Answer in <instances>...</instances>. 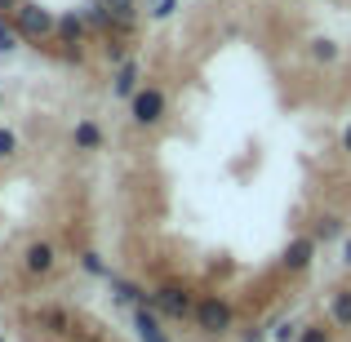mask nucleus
I'll list each match as a JSON object with an SVG mask.
<instances>
[{
  "mask_svg": "<svg viewBox=\"0 0 351 342\" xmlns=\"http://www.w3.org/2000/svg\"><path fill=\"white\" fill-rule=\"evenodd\" d=\"M165 112H169V98H165V89H160V85H143V89L134 94V103H129V120H134L138 129L160 125Z\"/></svg>",
  "mask_w": 351,
  "mask_h": 342,
  "instance_id": "nucleus-4",
  "label": "nucleus"
},
{
  "mask_svg": "<svg viewBox=\"0 0 351 342\" xmlns=\"http://www.w3.org/2000/svg\"><path fill=\"white\" fill-rule=\"evenodd\" d=\"M0 342H5V334H0Z\"/></svg>",
  "mask_w": 351,
  "mask_h": 342,
  "instance_id": "nucleus-29",
  "label": "nucleus"
},
{
  "mask_svg": "<svg viewBox=\"0 0 351 342\" xmlns=\"http://www.w3.org/2000/svg\"><path fill=\"white\" fill-rule=\"evenodd\" d=\"M107 9H112V18H120V23H134L138 18V0H107Z\"/></svg>",
  "mask_w": 351,
  "mask_h": 342,
  "instance_id": "nucleus-20",
  "label": "nucleus"
},
{
  "mask_svg": "<svg viewBox=\"0 0 351 342\" xmlns=\"http://www.w3.org/2000/svg\"><path fill=\"white\" fill-rule=\"evenodd\" d=\"M343 267H351V240L343 245Z\"/></svg>",
  "mask_w": 351,
  "mask_h": 342,
  "instance_id": "nucleus-28",
  "label": "nucleus"
},
{
  "mask_svg": "<svg viewBox=\"0 0 351 342\" xmlns=\"http://www.w3.org/2000/svg\"><path fill=\"white\" fill-rule=\"evenodd\" d=\"M232 325H236V311H232V302H227V298H218V293H205V298L196 302V329H200L205 338L232 334Z\"/></svg>",
  "mask_w": 351,
  "mask_h": 342,
  "instance_id": "nucleus-2",
  "label": "nucleus"
},
{
  "mask_svg": "<svg viewBox=\"0 0 351 342\" xmlns=\"http://www.w3.org/2000/svg\"><path fill=\"white\" fill-rule=\"evenodd\" d=\"M298 342H334V338H329L325 325H302V338Z\"/></svg>",
  "mask_w": 351,
  "mask_h": 342,
  "instance_id": "nucleus-24",
  "label": "nucleus"
},
{
  "mask_svg": "<svg viewBox=\"0 0 351 342\" xmlns=\"http://www.w3.org/2000/svg\"><path fill=\"white\" fill-rule=\"evenodd\" d=\"M178 14V0H152V18L156 23H165V18Z\"/></svg>",
  "mask_w": 351,
  "mask_h": 342,
  "instance_id": "nucleus-23",
  "label": "nucleus"
},
{
  "mask_svg": "<svg viewBox=\"0 0 351 342\" xmlns=\"http://www.w3.org/2000/svg\"><path fill=\"white\" fill-rule=\"evenodd\" d=\"M80 14H85V23L94 27V32H107L112 36V9H107V0H85V5H80Z\"/></svg>",
  "mask_w": 351,
  "mask_h": 342,
  "instance_id": "nucleus-14",
  "label": "nucleus"
},
{
  "mask_svg": "<svg viewBox=\"0 0 351 342\" xmlns=\"http://www.w3.org/2000/svg\"><path fill=\"white\" fill-rule=\"evenodd\" d=\"M343 151H347V156H351V125H347V129H343Z\"/></svg>",
  "mask_w": 351,
  "mask_h": 342,
  "instance_id": "nucleus-27",
  "label": "nucleus"
},
{
  "mask_svg": "<svg viewBox=\"0 0 351 342\" xmlns=\"http://www.w3.org/2000/svg\"><path fill=\"white\" fill-rule=\"evenodd\" d=\"M143 89V67H138V58H129L125 67L112 71V94L125 98V103H134V94Z\"/></svg>",
  "mask_w": 351,
  "mask_h": 342,
  "instance_id": "nucleus-7",
  "label": "nucleus"
},
{
  "mask_svg": "<svg viewBox=\"0 0 351 342\" xmlns=\"http://www.w3.org/2000/svg\"><path fill=\"white\" fill-rule=\"evenodd\" d=\"M18 40H23V36H18L14 18H5V14H0V53H14V49H18Z\"/></svg>",
  "mask_w": 351,
  "mask_h": 342,
  "instance_id": "nucleus-19",
  "label": "nucleus"
},
{
  "mask_svg": "<svg viewBox=\"0 0 351 342\" xmlns=\"http://www.w3.org/2000/svg\"><path fill=\"white\" fill-rule=\"evenodd\" d=\"M311 58L316 62H338L343 58V45L329 40V36H316V40H311Z\"/></svg>",
  "mask_w": 351,
  "mask_h": 342,
  "instance_id": "nucleus-15",
  "label": "nucleus"
},
{
  "mask_svg": "<svg viewBox=\"0 0 351 342\" xmlns=\"http://www.w3.org/2000/svg\"><path fill=\"white\" fill-rule=\"evenodd\" d=\"M9 18H14V27H18V36H23V40H45V36L58 32V18H53L45 5H36V0H23V5H18Z\"/></svg>",
  "mask_w": 351,
  "mask_h": 342,
  "instance_id": "nucleus-3",
  "label": "nucleus"
},
{
  "mask_svg": "<svg viewBox=\"0 0 351 342\" xmlns=\"http://www.w3.org/2000/svg\"><path fill=\"white\" fill-rule=\"evenodd\" d=\"M18 5H23V0H0V14H14Z\"/></svg>",
  "mask_w": 351,
  "mask_h": 342,
  "instance_id": "nucleus-26",
  "label": "nucleus"
},
{
  "mask_svg": "<svg viewBox=\"0 0 351 342\" xmlns=\"http://www.w3.org/2000/svg\"><path fill=\"white\" fill-rule=\"evenodd\" d=\"M103 58L112 62V71H116V67H125V62H129V45L120 40V36H107V45H103Z\"/></svg>",
  "mask_w": 351,
  "mask_h": 342,
  "instance_id": "nucleus-16",
  "label": "nucleus"
},
{
  "mask_svg": "<svg viewBox=\"0 0 351 342\" xmlns=\"http://www.w3.org/2000/svg\"><path fill=\"white\" fill-rule=\"evenodd\" d=\"M134 329H138V342H173L169 334H165V325H160V316H156L152 307H134Z\"/></svg>",
  "mask_w": 351,
  "mask_h": 342,
  "instance_id": "nucleus-8",
  "label": "nucleus"
},
{
  "mask_svg": "<svg viewBox=\"0 0 351 342\" xmlns=\"http://www.w3.org/2000/svg\"><path fill=\"white\" fill-rule=\"evenodd\" d=\"M103 143H107V134H103V125L98 120H76V129H71V147L76 151H103Z\"/></svg>",
  "mask_w": 351,
  "mask_h": 342,
  "instance_id": "nucleus-10",
  "label": "nucleus"
},
{
  "mask_svg": "<svg viewBox=\"0 0 351 342\" xmlns=\"http://www.w3.org/2000/svg\"><path fill=\"white\" fill-rule=\"evenodd\" d=\"M329 329H351V284L329 293Z\"/></svg>",
  "mask_w": 351,
  "mask_h": 342,
  "instance_id": "nucleus-11",
  "label": "nucleus"
},
{
  "mask_svg": "<svg viewBox=\"0 0 351 342\" xmlns=\"http://www.w3.org/2000/svg\"><path fill=\"white\" fill-rule=\"evenodd\" d=\"M53 36H58V45H67V49L80 53V40L89 36L85 14H80V9H76V14H62V18H58V32H53Z\"/></svg>",
  "mask_w": 351,
  "mask_h": 342,
  "instance_id": "nucleus-9",
  "label": "nucleus"
},
{
  "mask_svg": "<svg viewBox=\"0 0 351 342\" xmlns=\"http://www.w3.org/2000/svg\"><path fill=\"white\" fill-rule=\"evenodd\" d=\"M107 284H112V293H116V302H129V307H143V302L147 298H152V293H147V289H138V284L134 280H125V276H107Z\"/></svg>",
  "mask_w": 351,
  "mask_h": 342,
  "instance_id": "nucleus-12",
  "label": "nucleus"
},
{
  "mask_svg": "<svg viewBox=\"0 0 351 342\" xmlns=\"http://www.w3.org/2000/svg\"><path fill=\"white\" fill-rule=\"evenodd\" d=\"M298 338H302V325H293V320H280L271 329V342H298Z\"/></svg>",
  "mask_w": 351,
  "mask_h": 342,
  "instance_id": "nucleus-21",
  "label": "nucleus"
},
{
  "mask_svg": "<svg viewBox=\"0 0 351 342\" xmlns=\"http://www.w3.org/2000/svg\"><path fill=\"white\" fill-rule=\"evenodd\" d=\"M245 342H271V334H263V329H245Z\"/></svg>",
  "mask_w": 351,
  "mask_h": 342,
  "instance_id": "nucleus-25",
  "label": "nucleus"
},
{
  "mask_svg": "<svg viewBox=\"0 0 351 342\" xmlns=\"http://www.w3.org/2000/svg\"><path fill=\"white\" fill-rule=\"evenodd\" d=\"M316 249H320V240H316V236H298V240H289V245H285V254H280V267H285L289 276L307 271V267L316 262Z\"/></svg>",
  "mask_w": 351,
  "mask_h": 342,
  "instance_id": "nucleus-5",
  "label": "nucleus"
},
{
  "mask_svg": "<svg viewBox=\"0 0 351 342\" xmlns=\"http://www.w3.org/2000/svg\"><path fill=\"white\" fill-rule=\"evenodd\" d=\"M311 236H316V240H325V245H329V240H338V236H343V218L325 214V218H320L316 227H311Z\"/></svg>",
  "mask_w": 351,
  "mask_h": 342,
  "instance_id": "nucleus-17",
  "label": "nucleus"
},
{
  "mask_svg": "<svg viewBox=\"0 0 351 342\" xmlns=\"http://www.w3.org/2000/svg\"><path fill=\"white\" fill-rule=\"evenodd\" d=\"M80 267H85L89 276H103V280L112 276V267H107V258L98 254V249H85V254H80Z\"/></svg>",
  "mask_w": 351,
  "mask_h": 342,
  "instance_id": "nucleus-18",
  "label": "nucleus"
},
{
  "mask_svg": "<svg viewBox=\"0 0 351 342\" xmlns=\"http://www.w3.org/2000/svg\"><path fill=\"white\" fill-rule=\"evenodd\" d=\"M14 156H18V134L0 125V160H14Z\"/></svg>",
  "mask_w": 351,
  "mask_h": 342,
  "instance_id": "nucleus-22",
  "label": "nucleus"
},
{
  "mask_svg": "<svg viewBox=\"0 0 351 342\" xmlns=\"http://www.w3.org/2000/svg\"><path fill=\"white\" fill-rule=\"evenodd\" d=\"M36 325H40L45 334H76V325H71V316H67L62 307H40Z\"/></svg>",
  "mask_w": 351,
  "mask_h": 342,
  "instance_id": "nucleus-13",
  "label": "nucleus"
},
{
  "mask_svg": "<svg viewBox=\"0 0 351 342\" xmlns=\"http://www.w3.org/2000/svg\"><path fill=\"white\" fill-rule=\"evenodd\" d=\"M53 267H58V249H53L49 240H32V245L23 249V271L27 276H49Z\"/></svg>",
  "mask_w": 351,
  "mask_h": 342,
  "instance_id": "nucleus-6",
  "label": "nucleus"
},
{
  "mask_svg": "<svg viewBox=\"0 0 351 342\" xmlns=\"http://www.w3.org/2000/svg\"><path fill=\"white\" fill-rule=\"evenodd\" d=\"M196 293L187 289V284H160V289H152V298H147V307L156 311V316L165 320H196Z\"/></svg>",
  "mask_w": 351,
  "mask_h": 342,
  "instance_id": "nucleus-1",
  "label": "nucleus"
}]
</instances>
